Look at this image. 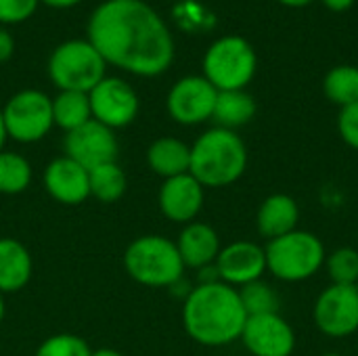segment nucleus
<instances>
[{
  "instance_id": "1",
  "label": "nucleus",
  "mask_w": 358,
  "mask_h": 356,
  "mask_svg": "<svg viewBox=\"0 0 358 356\" xmlns=\"http://www.w3.org/2000/svg\"><path fill=\"white\" fill-rule=\"evenodd\" d=\"M86 40L107 65L141 78H157L174 61V38L145 0H105L88 17Z\"/></svg>"
},
{
  "instance_id": "2",
  "label": "nucleus",
  "mask_w": 358,
  "mask_h": 356,
  "mask_svg": "<svg viewBox=\"0 0 358 356\" xmlns=\"http://www.w3.org/2000/svg\"><path fill=\"white\" fill-rule=\"evenodd\" d=\"M248 313L237 287L222 281L197 283L182 300V327L206 348H222L241 340Z\"/></svg>"
},
{
  "instance_id": "3",
  "label": "nucleus",
  "mask_w": 358,
  "mask_h": 356,
  "mask_svg": "<svg viewBox=\"0 0 358 356\" xmlns=\"http://www.w3.org/2000/svg\"><path fill=\"white\" fill-rule=\"evenodd\" d=\"M248 145L235 132L214 126L201 132L191 145V168L203 189H224L235 185L248 170Z\"/></svg>"
},
{
  "instance_id": "4",
  "label": "nucleus",
  "mask_w": 358,
  "mask_h": 356,
  "mask_svg": "<svg viewBox=\"0 0 358 356\" xmlns=\"http://www.w3.org/2000/svg\"><path fill=\"white\" fill-rule=\"evenodd\" d=\"M126 275L145 287H174L185 277V264L178 248L164 235H141L124 252Z\"/></svg>"
},
{
  "instance_id": "5",
  "label": "nucleus",
  "mask_w": 358,
  "mask_h": 356,
  "mask_svg": "<svg viewBox=\"0 0 358 356\" xmlns=\"http://www.w3.org/2000/svg\"><path fill=\"white\" fill-rule=\"evenodd\" d=\"M266 273L283 283H302L313 279L327 258L325 243L319 235L296 229L283 237L271 239L264 245Z\"/></svg>"
},
{
  "instance_id": "6",
  "label": "nucleus",
  "mask_w": 358,
  "mask_h": 356,
  "mask_svg": "<svg viewBox=\"0 0 358 356\" xmlns=\"http://www.w3.org/2000/svg\"><path fill=\"white\" fill-rule=\"evenodd\" d=\"M203 78L218 90H245L258 69L254 46L243 36H222L214 40L201 61Z\"/></svg>"
},
{
  "instance_id": "7",
  "label": "nucleus",
  "mask_w": 358,
  "mask_h": 356,
  "mask_svg": "<svg viewBox=\"0 0 358 356\" xmlns=\"http://www.w3.org/2000/svg\"><path fill=\"white\" fill-rule=\"evenodd\" d=\"M107 63L86 38L65 40L48 57V78L57 90L90 92L105 78Z\"/></svg>"
},
{
  "instance_id": "8",
  "label": "nucleus",
  "mask_w": 358,
  "mask_h": 356,
  "mask_svg": "<svg viewBox=\"0 0 358 356\" xmlns=\"http://www.w3.org/2000/svg\"><path fill=\"white\" fill-rule=\"evenodd\" d=\"M6 136L21 145L42 141L52 128V99L36 88L15 92L2 107Z\"/></svg>"
},
{
  "instance_id": "9",
  "label": "nucleus",
  "mask_w": 358,
  "mask_h": 356,
  "mask_svg": "<svg viewBox=\"0 0 358 356\" xmlns=\"http://www.w3.org/2000/svg\"><path fill=\"white\" fill-rule=\"evenodd\" d=\"M90 111L92 120L101 122L111 130L128 128L141 109V99L130 82L115 76H105L90 92Z\"/></svg>"
},
{
  "instance_id": "10",
  "label": "nucleus",
  "mask_w": 358,
  "mask_h": 356,
  "mask_svg": "<svg viewBox=\"0 0 358 356\" xmlns=\"http://www.w3.org/2000/svg\"><path fill=\"white\" fill-rule=\"evenodd\" d=\"M313 321L317 329L334 340L358 334V292L355 285L325 287L313 306Z\"/></svg>"
},
{
  "instance_id": "11",
  "label": "nucleus",
  "mask_w": 358,
  "mask_h": 356,
  "mask_svg": "<svg viewBox=\"0 0 358 356\" xmlns=\"http://www.w3.org/2000/svg\"><path fill=\"white\" fill-rule=\"evenodd\" d=\"M218 90L203 76H185L166 97L168 115L180 126H199L212 120Z\"/></svg>"
},
{
  "instance_id": "12",
  "label": "nucleus",
  "mask_w": 358,
  "mask_h": 356,
  "mask_svg": "<svg viewBox=\"0 0 358 356\" xmlns=\"http://www.w3.org/2000/svg\"><path fill=\"white\" fill-rule=\"evenodd\" d=\"M120 143L115 130L103 126L96 120L71 130L63 138V155L71 157L86 170L99 168L103 164L117 162Z\"/></svg>"
},
{
  "instance_id": "13",
  "label": "nucleus",
  "mask_w": 358,
  "mask_h": 356,
  "mask_svg": "<svg viewBox=\"0 0 358 356\" xmlns=\"http://www.w3.org/2000/svg\"><path fill=\"white\" fill-rule=\"evenodd\" d=\"M241 342L250 356H292L298 338L281 313L248 317Z\"/></svg>"
},
{
  "instance_id": "14",
  "label": "nucleus",
  "mask_w": 358,
  "mask_h": 356,
  "mask_svg": "<svg viewBox=\"0 0 358 356\" xmlns=\"http://www.w3.org/2000/svg\"><path fill=\"white\" fill-rule=\"evenodd\" d=\"M214 266L222 283L239 290L252 281L262 279V275L266 273L264 245L250 239H239L222 245Z\"/></svg>"
},
{
  "instance_id": "15",
  "label": "nucleus",
  "mask_w": 358,
  "mask_h": 356,
  "mask_svg": "<svg viewBox=\"0 0 358 356\" xmlns=\"http://www.w3.org/2000/svg\"><path fill=\"white\" fill-rule=\"evenodd\" d=\"M206 189L193 174L166 178L157 191V208L164 218L174 225H189L197 220L203 210Z\"/></svg>"
},
{
  "instance_id": "16",
  "label": "nucleus",
  "mask_w": 358,
  "mask_h": 356,
  "mask_svg": "<svg viewBox=\"0 0 358 356\" xmlns=\"http://www.w3.org/2000/svg\"><path fill=\"white\" fill-rule=\"evenodd\" d=\"M44 191L63 206H80L90 197L88 170L67 155H59L46 164L42 172Z\"/></svg>"
},
{
  "instance_id": "17",
  "label": "nucleus",
  "mask_w": 358,
  "mask_h": 356,
  "mask_svg": "<svg viewBox=\"0 0 358 356\" xmlns=\"http://www.w3.org/2000/svg\"><path fill=\"white\" fill-rule=\"evenodd\" d=\"M174 243L178 248L185 269H193V271L214 264L222 250L218 231L201 220H193L185 225Z\"/></svg>"
},
{
  "instance_id": "18",
  "label": "nucleus",
  "mask_w": 358,
  "mask_h": 356,
  "mask_svg": "<svg viewBox=\"0 0 358 356\" xmlns=\"http://www.w3.org/2000/svg\"><path fill=\"white\" fill-rule=\"evenodd\" d=\"M300 225V206L287 193L268 195L256 212V229L266 241L296 231Z\"/></svg>"
},
{
  "instance_id": "19",
  "label": "nucleus",
  "mask_w": 358,
  "mask_h": 356,
  "mask_svg": "<svg viewBox=\"0 0 358 356\" xmlns=\"http://www.w3.org/2000/svg\"><path fill=\"white\" fill-rule=\"evenodd\" d=\"M34 275L29 250L15 237H0V294L21 292Z\"/></svg>"
},
{
  "instance_id": "20",
  "label": "nucleus",
  "mask_w": 358,
  "mask_h": 356,
  "mask_svg": "<svg viewBox=\"0 0 358 356\" xmlns=\"http://www.w3.org/2000/svg\"><path fill=\"white\" fill-rule=\"evenodd\" d=\"M147 166L159 178H174L187 174L191 168V145L176 136H159L155 138L145 153Z\"/></svg>"
},
{
  "instance_id": "21",
  "label": "nucleus",
  "mask_w": 358,
  "mask_h": 356,
  "mask_svg": "<svg viewBox=\"0 0 358 356\" xmlns=\"http://www.w3.org/2000/svg\"><path fill=\"white\" fill-rule=\"evenodd\" d=\"M256 111H258V107L250 92L224 90V92H218V97H216L212 120L216 122V126L237 132V128L248 126L254 120Z\"/></svg>"
},
{
  "instance_id": "22",
  "label": "nucleus",
  "mask_w": 358,
  "mask_h": 356,
  "mask_svg": "<svg viewBox=\"0 0 358 356\" xmlns=\"http://www.w3.org/2000/svg\"><path fill=\"white\" fill-rule=\"evenodd\" d=\"M90 120H92V111H90L88 92L59 90L57 97H52V122L65 134L84 126Z\"/></svg>"
},
{
  "instance_id": "23",
  "label": "nucleus",
  "mask_w": 358,
  "mask_h": 356,
  "mask_svg": "<svg viewBox=\"0 0 358 356\" xmlns=\"http://www.w3.org/2000/svg\"><path fill=\"white\" fill-rule=\"evenodd\" d=\"M88 183H90V197H94L101 204L120 201L128 189V176L117 162L103 164L99 168L88 170Z\"/></svg>"
},
{
  "instance_id": "24",
  "label": "nucleus",
  "mask_w": 358,
  "mask_h": 356,
  "mask_svg": "<svg viewBox=\"0 0 358 356\" xmlns=\"http://www.w3.org/2000/svg\"><path fill=\"white\" fill-rule=\"evenodd\" d=\"M31 164L27 157L15 151H0V193L2 195H19L31 185Z\"/></svg>"
},
{
  "instance_id": "25",
  "label": "nucleus",
  "mask_w": 358,
  "mask_h": 356,
  "mask_svg": "<svg viewBox=\"0 0 358 356\" xmlns=\"http://www.w3.org/2000/svg\"><path fill=\"white\" fill-rule=\"evenodd\" d=\"M325 97L336 103L340 109L358 101V67L355 65H338L329 69L323 78Z\"/></svg>"
},
{
  "instance_id": "26",
  "label": "nucleus",
  "mask_w": 358,
  "mask_h": 356,
  "mask_svg": "<svg viewBox=\"0 0 358 356\" xmlns=\"http://www.w3.org/2000/svg\"><path fill=\"white\" fill-rule=\"evenodd\" d=\"M237 292H239V298H241V304H243L248 317L279 313V294L264 279L252 281V283L239 287Z\"/></svg>"
},
{
  "instance_id": "27",
  "label": "nucleus",
  "mask_w": 358,
  "mask_h": 356,
  "mask_svg": "<svg viewBox=\"0 0 358 356\" xmlns=\"http://www.w3.org/2000/svg\"><path fill=\"white\" fill-rule=\"evenodd\" d=\"M334 285H357L358 283V248H336L327 254L325 266Z\"/></svg>"
},
{
  "instance_id": "28",
  "label": "nucleus",
  "mask_w": 358,
  "mask_h": 356,
  "mask_svg": "<svg viewBox=\"0 0 358 356\" xmlns=\"http://www.w3.org/2000/svg\"><path fill=\"white\" fill-rule=\"evenodd\" d=\"M92 348L88 342L76 334H55L48 336L34 356H90Z\"/></svg>"
},
{
  "instance_id": "29",
  "label": "nucleus",
  "mask_w": 358,
  "mask_h": 356,
  "mask_svg": "<svg viewBox=\"0 0 358 356\" xmlns=\"http://www.w3.org/2000/svg\"><path fill=\"white\" fill-rule=\"evenodd\" d=\"M40 0H0V25H13V23H23L27 21Z\"/></svg>"
},
{
  "instance_id": "30",
  "label": "nucleus",
  "mask_w": 358,
  "mask_h": 356,
  "mask_svg": "<svg viewBox=\"0 0 358 356\" xmlns=\"http://www.w3.org/2000/svg\"><path fill=\"white\" fill-rule=\"evenodd\" d=\"M338 132H340V138L350 149L358 151V101L340 109V113H338Z\"/></svg>"
},
{
  "instance_id": "31",
  "label": "nucleus",
  "mask_w": 358,
  "mask_h": 356,
  "mask_svg": "<svg viewBox=\"0 0 358 356\" xmlns=\"http://www.w3.org/2000/svg\"><path fill=\"white\" fill-rule=\"evenodd\" d=\"M15 55V38L0 25V63H6Z\"/></svg>"
},
{
  "instance_id": "32",
  "label": "nucleus",
  "mask_w": 358,
  "mask_h": 356,
  "mask_svg": "<svg viewBox=\"0 0 358 356\" xmlns=\"http://www.w3.org/2000/svg\"><path fill=\"white\" fill-rule=\"evenodd\" d=\"M329 10H336V13H344V10H348L352 4H355V0H321Z\"/></svg>"
},
{
  "instance_id": "33",
  "label": "nucleus",
  "mask_w": 358,
  "mask_h": 356,
  "mask_svg": "<svg viewBox=\"0 0 358 356\" xmlns=\"http://www.w3.org/2000/svg\"><path fill=\"white\" fill-rule=\"evenodd\" d=\"M40 2L50 8H71V6L80 4L82 0H40Z\"/></svg>"
},
{
  "instance_id": "34",
  "label": "nucleus",
  "mask_w": 358,
  "mask_h": 356,
  "mask_svg": "<svg viewBox=\"0 0 358 356\" xmlns=\"http://www.w3.org/2000/svg\"><path fill=\"white\" fill-rule=\"evenodd\" d=\"M90 356H126L122 355L120 350H115V348H96V350H92V355Z\"/></svg>"
},
{
  "instance_id": "35",
  "label": "nucleus",
  "mask_w": 358,
  "mask_h": 356,
  "mask_svg": "<svg viewBox=\"0 0 358 356\" xmlns=\"http://www.w3.org/2000/svg\"><path fill=\"white\" fill-rule=\"evenodd\" d=\"M6 141H8V136H6V128H4V120H2V107H0V151L4 149Z\"/></svg>"
},
{
  "instance_id": "36",
  "label": "nucleus",
  "mask_w": 358,
  "mask_h": 356,
  "mask_svg": "<svg viewBox=\"0 0 358 356\" xmlns=\"http://www.w3.org/2000/svg\"><path fill=\"white\" fill-rule=\"evenodd\" d=\"M281 4H285V6H294V8H300V6H306V4H310L313 0H279Z\"/></svg>"
},
{
  "instance_id": "37",
  "label": "nucleus",
  "mask_w": 358,
  "mask_h": 356,
  "mask_svg": "<svg viewBox=\"0 0 358 356\" xmlns=\"http://www.w3.org/2000/svg\"><path fill=\"white\" fill-rule=\"evenodd\" d=\"M4 315H6V304H4V296L0 294V325L4 321Z\"/></svg>"
},
{
  "instance_id": "38",
  "label": "nucleus",
  "mask_w": 358,
  "mask_h": 356,
  "mask_svg": "<svg viewBox=\"0 0 358 356\" xmlns=\"http://www.w3.org/2000/svg\"><path fill=\"white\" fill-rule=\"evenodd\" d=\"M319 356H344V355H340V353H325V355H319Z\"/></svg>"
},
{
  "instance_id": "39",
  "label": "nucleus",
  "mask_w": 358,
  "mask_h": 356,
  "mask_svg": "<svg viewBox=\"0 0 358 356\" xmlns=\"http://www.w3.org/2000/svg\"><path fill=\"white\" fill-rule=\"evenodd\" d=\"M355 287H357V292H358V283H357V285H355Z\"/></svg>"
},
{
  "instance_id": "40",
  "label": "nucleus",
  "mask_w": 358,
  "mask_h": 356,
  "mask_svg": "<svg viewBox=\"0 0 358 356\" xmlns=\"http://www.w3.org/2000/svg\"><path fill=\"white\" fill-rule=\"evenodd\" d=\"M357 348H358V342H357Z\"/></svg>"
}]
</instances>
